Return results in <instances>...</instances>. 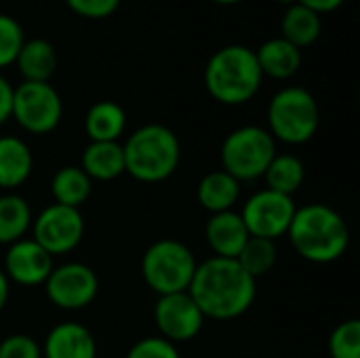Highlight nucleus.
I'll return each instance as SVG.
<instances>
[{
    "label": "nucleus",
    "mask_w": 360,
    "mask_h": 358,
    "mask_svg": "<svg viewBox=\"0 0 360 358\" xmlns=\"http://www.w3.org/2000/svg\"><path fill=\"white\" fill-rule=\"evenodd\" d=\"M32 209L27 200L15 192L0 196V245H13L25 238V232L32 228Z\"/></svg>",
    "instance_id": "b1692460"
},
{
    "label": "nucleus",
    "mask_w": 360,
    "mask_h": 358,
    "mask_svg": "<svg viewBox=\"0 0 360 358\" xmlns=\"http://www.w3.org/2000/svg\"><path fill=\"white\" fill-rule=\"evenodd\" d=\"M63 116V101L57 89L51 82H21L13 87V106L11 118L32 133L46 135L55 131Z\"/></svg>",
    "instance_id": "6e6552de"
},
{
    "label": "nucleus",
    "mask_w": 360,
    "mask_h": 358,
    "mask_svg": "<svg viewBox=\"0 0 360 358\" xmlns=\"http://www.w3.org/2000/svg\"><path fill=\"white\" fill-rule=\"evenodd\" d=\"M236 262L240 264V268L253 276L255 281L259 276H266L278 262V247L276 241H268V238H257V236H249V241L245 243V247L240 249Z\"/></svg>",
    "instance_id": "a878e982"
},
{
    "label": "nucleus",
    "mask_w": 360,
    "mask_h": 358,
    "mask_svg": "<svg viewBox=\"0 0 360 358\" xmlns=\"http://www.w3.org/2000/svg\"><path fill=\"white\" fill-rule=\"evenodd\" d=\"M321 124V110L314 95L304 87L281 89L268 103V133L283 143H308Z\"/></svg>",
    "instance_id": "39448f33"
},
{
    "label": "nucleus",
    "mask_w": 360,
    "mask_h": 358,
    "mask_svg": "<svg viewBox=\"0 0 360 358\" xmlns=\"http://www.w3.org/2000/svg\"><path fill=\"white\" fill-rule=\"evenodd\" d=\"M188 293L205 319L232 321L253 306L257 281L249 276L236 260L213 255L196 266Z\"/></svg>",
    "instance_id": "f257e3e1"
},
{
    "label": "nucleus",
    "mask_w": 360,
    "mask_h": 358,
    "mask_svg": "<svg viewBox=\"0 0 360 358\" xmlns=\"http://www.w3.org/2000/svg\"><path fill=\"white\" fill-rule=\"evenodd\" d=\"M53 268H55L53 255H49L36 241L21 238L8 245L2 272L6 274L8 281L17 285L38 287V285H44Z\"/></svg>",
    "instance_id": "ddd939ff"
},
{
    "label": "nucleus",
    "mask_w": 360,
    "mask_h": 358,
    "mask_svg": "<svg viewBox=\"0 0 360 358\" xmlns=\"http://www.w3.org/2000/svg\"><path fill=\"white\" fill-rule=\"evenodd\" d=\"M124 173L143 184H158L169 179L181 160V146L177 135L165 124H143L129 135L122 146Z\"/></svg>",
    "instance_id": "20e7f679"
},
{
    "label": "nucleus",
    "mask_w": 360,
    "mask_h": 358,
    "mask_svg": "<svg viewBox=\"0 0 360 358\" xmlns=\"http://www.w3.org/2000/svg\"><path fill=\"white\" fill-rule=\"evenodd\" d=\"M93 192V181L89 175L74 165L61 167L51 179V194L57 205L80 209Z\"/></svg>",
    "instance_id": "5701e85b"
},
{
    "label": "nucleus",
    "mask_w": 360,
    "mask_h": 358,
    "mask_svg": "<svg viewBox=\"0 0 360 358\" xmlns=\"http://www.w3.org/2000/svg\"><path fill=\"white\" fill-rule=\"evenodd\" d=\"M297 2L304 4V6H308L310 11L323 15V13H333V11H338L346 0H297Z\"/></svg>",
    "instance_id": "473e14b6"
},
{
    "label": "nucleus",
    "mask_w": 360,
    "mask_h": 358,
    "mask_svg": "<svg viewBox=\"0 0 360 358\" xmlns=\"http://www.w3.org/2000/svg\"><path fill=\"white\" fill-rule=\"evenodd\" d=\"M68 8L84 19H105L114 15L120 6V0H65Z\"/></svg>",
    "instance_id": "7c9ffc66"
},
{
    "label": "nucleus",
    "mask_w": 360,
    "mask_h": 358,
    "mask_svg": "<svg viewBox=\"0 0 360 358\" xmlns=\"http://www.w3.org/2000/svg\"><path fill=\"white\" fill-rule=\"evenodd\" d=\"M198 203L205 211L213 213H224V211H234V205L240 198V181L234 179L230 173L221 171H211L198 181L196 190Z\"/></svg>",
    "instance_id": "aec40b11"
},
{
    "label": "nucleus",
    "mask_w": 360,
    "mask_h": 358,
    "mask_svg": "<svg viewBox=\"0 0 360 358\" xmlns=\"http://www.w3.org/2000/svg\"><path fill=\"white\" fill-rule=\"evenodd\" d=\"M127 129V112L116 101H97L84 116V131L91 141H118Z\"/></svg>",
    "instance_id": "412c9836"
},
{
    "label": "nucleus",
    "mask_w": 360,
    "mask_h": 358,
    "mask_svg": "<svg viewBox=\"0 0 360 358\" xmlns=\"http://www.w3.org/2000/svg\"><path fill=\"white\" fill-rule=\"evenodd\" d=\"M213 2H217V4H226V6H230V4H238V2H243V0H213Z\"/></svg>",
    "instance_id": "f704fd0d"
},
{
    "label": "nucleus",
    "mask_w": 360,
    "mask_h": 358,
    "mask_svg": "<svg viewBox=\"0 0 360 358\" xmlns=\"http://www.w3.org/2000/svg\"><path fill=\"white\" fill-rule=\"evenodd\" d=\"M205 238L215 257H228L236 260L245 243L249 241L247 226L236 211H224L213 213L205 228Z\"/></svg>",
    "instance_id": "2eb2a0df"
},
{
    "label": "nucleus",
    "mask_w": 360,
    "mask_h": 358,
    "mask_svg": "<svg viewBox=\"0 0 360 358\" xmlns=\"http://www.w3.org/2000/svg\"><path fill=\"white\" fill-rule=\"evenodd\" d=\"M46 298L61 310H82L91 306L99 293V279L95 270L80 262L55 266L44 281Z\"/></svg>",
    "instance_id": "9b49d317"
},
{
    "label": "nucleus",
    "mask_w": 360,
    "mask_h": 358,
    "mask_svg": "<svg viewBox=\"0 0 360 358\" xmlns=\"http://www.w3.org/2000/svg\"><path fill=\"white\" fill-rule=\"evenodd\" d=\"M205 321V314L188 291L158 295V302L154 306V323L160 338L173 344L190 342L202 331Z\"/></svg>",
    "instance_id": "f8f14e48"
},
{
    "label": "nucleus",
    "mask_w": 360,
    "mask_h": 358,
    "mask_svg": "<svg viewBox=\"0 0 360 358\" xmlns=\"http://www.w3.org/2000/svg\"><path fill=\"white\" fill-rule=\"evenodd\" d=\"M8 295H11V281L6 279V274L0 270V312L6 308L8 304Z\"/></svg>",
    "instance_id": "72a5a7b5"
},
{
    "label": "nucleus",
    "mask_w": 360,
    "mask_h": 358,
    "mask_svg": "<svg viewBox=\"0 0 360 358\" xmlns=\"http://www.w3.org/2000/svg\"><path fill=\"white\" fill-rule=\"evenodd\" d=\"M259 70L264 78H274V80H287L297 74L302 68V51L287 42L283 36L266 40L257 51H255Z\"/></svg>",
    "instance_id": "f3484780"
},
{
    "label": "nucleus",
    "mask_w": 360,
    "mask_h": 358,
    "mask_svg": "<svg viewBox=\"0 0 360 358\" xmlns=\"http://www.w3.org/2000/svg\"><path fill=\"white\" fill-rule=\"evenodd\" d=\"M295 211L297 205L293 196H285L264 188L247 198L240 217L247 226L249 236L276 241L289 232Z\"/></svg>",
    "instance_id": "9d476101"
},
{
    "label": "nucleus",
    "mask_w": 360,
    "mask_h": 358,
    "mask_svg": "<svg viewBox=\"0 0 360 358\" xmlns=\"http://www.w3.org/2000/svg\"><path fill=\"white\" fill-rule=\"evenodd\" d=\"M23 42L25 36L19 21L11 15L0 13V70L15 63Z\"/></svg>",
    "instance_id": "cd10ccee"
},
{
    "label": "nucleus",
    "mask_w": 360,
    "mask_h": 358,
    "mask_svg": "<svg viewBox=\"0 0 360 358\" xmlns=\"http://www.w3.org/2000/svg\"><path fill=\"white\" fill-rule=\"evenodd\" d=\"M124 358H181L173 342L165 338H143L131 346Z\"/></svg>",
    "instance_id": "c85d7f7f"
},
{
    "label": "nucleus",
    "mask_w": 360,
    "mask_h": 358,
    "mask_svg": "<svg viewBox=\"0 0 360 358\" xmlns=\"http://www.w3.org/2000/svg\"><path fill=\"white\" fill-rule=\"evenodd\" d=\"M42 358H97V342L80 323L55 325L42 344Z\"/></svg>",
    "instance_id": "4468645a"
},
{
    "label": "nucleus",
    "mask_w": 360,
    "mask_h": 358,
    "mask_svg": "<svg viewBox=\"0 0 360 358\" xmlns=\"http://www.w3.org/2000/svg\"><path fill=\"white\" fill-rule=\"evenodd\" d=\"M11 106H13V87L0 74V124H4L11 118Z\"/></svg>",
    "instance_id": "2f4dec72"
},
{
    "label": "nucleus",
    "mask_w": 360,
    "mask_h": 358,
    "mask_svg": "<svg viewBox=\"0 0 360 358\" xmlns=\"http://www.w3.org/2000/svg\"><path fill=\"white\" fill-rule=\"evenodd\" d=\"M80 169L91 181H112L124 173V152L118 141H91L82 152Z\"/></svg>",
    "instance_id": "6ab92c4d"
},
{
    "label": "nucleus",
    "mask_w": 360,
    "mask_h": 358,
    "mask_svg": "<svg viewBox=\"0 0 360 358\" xmlns=\"http://www.w3.org/2000/svg\"><path fill=\"white\" fill-rule=\"evenodd\" d=\"M276 2H281V4H287V6H291V4H295L297 0H276Z\"/></svg>",
    "instance_id": "c9c22d12"
},
{
    "label": "nucleus",
    "mask_w": 360,
    "mask_h": 358,
    "mask_svg": "<svg viewBox=\"0 0 360 358\" xmlns=\"http://www.w3.org/2000/svg\"><path fill=\"white\" fill-rule=\"evenodd\" d=\"M196 257L175 238H160L141 257V276L156 295H171L190 289L196 272Z\"/></svg>",
    "instance_id": "423d86ee"
},
{
    "label": "nucleus",
    "mask_w": 360,
    "mask_h": 358,
    "mask_svg": "<svg viewBox=\"0 0 360 358\" xmlns=\"http://www.w3.org/2000/svg\"><path fill=\"white\" fill-rule=\"evenodd\" d=\"M321 15L310 11L308 6L295 2L291 4L281 21V30H283V38L287 42H291L293 46H297L300 51L306 46H312L319 36H321Z\"/></svg>",
    "instance_id": "4be33fe9"
},
{
    "label": "nucleus",
    "mask_w": 360,
    "mask_h": 358,
    "mask_svg": "<svg viewBox=\"0 0 360 358\" xmlns=\"http://www.w3.org/2000/svg\"><path fill=\"white\" fill-rule=\"evenodd\" d=\"M0 358H42V350L34 338L15 333L0 342Z\"/></svg>",
    "instance_id": "c756f323"
},
{
    "label": "nucleus",
    "mask_w": 360,
    "mask_h": 358,
    "mask_svg": "<svg viewBox=\"0 0 360 358\" xmlns=\"http://www.w3.org/2000/svg\"><path fill=\"white\" fill-rule=\"evenodd\" d=\"M264 74L255 51L243 44H228L215 51L205 68V87L209 95L226 106L251 101L262 89Z\"/></svg>",
    "instance_id": "7ed1b4c3"
},
{
    "label": "nucleus",
    "mask_w": 360,
    "mask_h": 358,
    "mask_svg": "<svg viewBox=\"0 0 360 358\" xmlns=\"http://www.w3.org/2000/svg\"><path fill=\"white\" fill-rule=\"evenodd\" d=\"M331 358H360V321L350 319L340 323L329 338Z\"/></svg>",
    "instance_id": "bb28decb"
},
{
    "label": "nucleus",
    "mask_w": 360,
    "mask_h": 358,
    "mask_svg": "<svg viewBox=\"0 0 360 358\" xmlns=\"http://www.w3.org/2000/svg\"><path fill=\"white\" fill-rule=\"evenodd\" d=\"M34 169L30 146L13 135L0 137V188L15 190L23 186Z\"/></svg>",
    "instance_id": "dca6fc26"
},
{
    "label": "nucleus",
    "mask_w": 360,
    "mask_h": 358,
    "mask_svg": "<svg viewBox=\"0 0 360 358\" xmlns=\"http://www.w3.org/2000/svg\"><path fill=\"white\" fill-rule=\"evenodd\" d=\"M84 236V217L80 209L49 205L32 219V241L49 255H65L74 251Z\"/></svg>",
    "instance_id": "1a4fd4ad"
},
{
    "label": "nucleus",
    "mask_w": 360,
    "mask_h": 358,
    "mask_svg": "<svg viewBox=\"0 0 360 358\" xmlns=\"http://www.w3.org/2000/svg\"><path fill=\"white\" fill-rule=\"evenodd\" d=\"M264 179H266L268 190L285 194V196H293L306 179V169L297 156L276 154L272 158V162L268 165Z\"/></svg>",
    "instance_id": "393cba45"
},
{
    "label": "nucleus",
    "mask_w": 360,
    "mask_h": 358,
    "mask_svg": "<svg viewBox=\"0 0 360 358\" xmlns=\"http://www.w3.org/2000/svg\"><path fill=\"white\" fill-rule=\"evenodd\" d=\"M15 65L25 82H49L57 72V51L44 38H30L21 44Z\"/></svg>",
    "instance_id": "a211bd4d"
},
{
    "label": "nucleus",
    "mask_w": 360,
    "mask_h": 358,
    "mask_svg": "<svg viewBox=\"0 0 360 358\" xmlns=\"http://www.w3.org/2000/svg\"><path fill=\"white\" fill-rule=\"evenodd\" d=\"M276 139L268 129L247 124L232 131L221 143V167L238 181L264 177L268 165L276 156Z\"/></svg>",
    "instance_id": "0eeeda50"
},
{
    "label": "nucleus",
    "mask_w": 360,
    "mask_h": 358,
    "mask_svg": "<svg viewBox=\"0 0 360 358\" xmlns=\"http://www.w3.org/2000/svg\"><path fill=\"white\" fill-rule=\"evenodd\" d=\"M287 236L297 255L312 264L338 262L350 245L348 224L335 209L323 203L297 207Z\"/></svg>",
    "instance_id": "f03ea898"
}]
</instances>
